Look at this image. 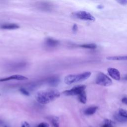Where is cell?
Wrapping results in <instances>:
<instances>
[{"mask_svg":"<svg viewBox=\"0 0 127 127\" xmlns=\"http://www.w3.org/2000/svg\"><path fill=\"white\" fill-rule=\"evenodd\" d=\"M60 96V93L56 89L40 91L35 95L36 101L42 104L49 103Z\"/></svg>","mask_w":127,"mask_h":127,"instance_id":"obj_1","label":"cell"},{"mask_svg":"<svg viewBox=\"0 0 127 127\" xmlns=\"http://www.w3.org/2000/svg\"><path fill=\"white\" fill-rule=\"evenodd\" d=\"M91 73L89 72H84L77 75H69L65 77V83L68 85L86 81L91 76Z\"/></svg>","mask_w":127,"mask_h":127,"instance_id":"obj_2","label":"cell"},{"mask_svg":"<svg viewBox=\"0 0 127 127\" xmlns=\"http://www.w3.org/2000/svg\"><path fill=\"white\" fill-rule=\"evenodd\" d=\"M95 82L98 85L104 86H108L112 84V80L102 73H99L98 74Z\"/></svg>","mask_w":127,"mask_h":127,"instance_id":"obj_3","label":"cell"},{"mask_svg":"<svg viewBox=\"0 0 127 127\" xmlns=\"http://www.w3.org/2000/svg\"><path fill=\"white\" fill-rule=\"evenodd\" d=\"M73 15L76 18L84 20L94 21L95 20V18L91 14L84 10H79L74 12L73 13Z\"/></svg>","mask_w":127,"mask_h":127,"instance_id":"obj_4","label":"cell"},{"mask_svg":"<svg viewBox=\"0 0 127 127\" xmlns=\"http://www.w3.org/2000/svg\"><path fill=\"white\" fill-rule=\"evenodd\" d=\"M86 88V86L84 85L78 86L73 87V88L65 91L63 92L64 94L67 96H73V95H78L84 91Z\"/></svg>","mask_w":127,"mask_h":127,"instance_id":"obj_5","label":"cell"},{"mask_svg":"<svg viewBox=\"0 0 127 127\" xmlns=\"http://www.w3.org/2000/svg\"><path fill=\"white\" fill-rule=\"evenodd\" d=\"M28 79V78L22 75H15L10 77H9L5 78H0V82H4L12 80H17V81H25Z\"/></svg>","mask_w":127,"mask_h":127,"instance_id":"obj_6","label":"cell"},{"mask_svg":"<svg viewBox=\"0 0 127 127\" xmlns=\"http://www.w3.org/2000/svg\"><path fill=\"white\" fill-rule=\"evenodd\" d=\"M108 73L110 77L116 81L121 79V74L120 72L116 68H108Z\"/></svg>","mask_w":127,"mask_h":127,"instance_id":"obj_7","label":"cell"},{"mask_svg":"<svg viewBox=\"0 0 127 127\" xmlns=\"http://www.w3.org/2000/svg\"><path fill=\"white\" fill-rule=\"evenodd\" d=\"M45 43L48 46L51 47H55L59 45L60 41L52 38H48L45 41Z\"/></svg>","mask_w":127,"mask_h":127,"instance_id":"obj_8","label":"cell"},{"mask_svg":"<svg viewBox=\"0 0 127 127\" xmlns=\"http://www.w3.org/2000/svg\"><path fill=\"white\" fill-rule=\"evenodd\" d=\"M1 28L3 29L14 30L19 28V26L15 23H5L1 25Z\"/></svg>","mask_w":127,"mask_h":127,"instance_id":"obj_9","label":"cell"},{"mask_svg":"<svg viewBox=\"0 0 127 127\" xmlns=\"http://www.w3.org/2000/svg\"><path fill=\"white\" fill-rule=\"evenodd\" d=\"M97 109V106L89 107L84 111V113L86 115H92L96 112Z\"/></svg>","mask_w":127,"mask_h":127,"instance_id":"obj_10","label":"cell"},{"mask_svg":"<svg viewBox=\"0 0 127 127\" xmlns=\"http://www.w3.org/2000/svg\"><path fill=\"white\" fill-rule=\"evenodd\" d=\"M59 82H60L59 78L56 77H52L48 80V82L50 85L53 86H57L58 84H59Z\"/></svg>","mask_w":127,"mask_h":127,"instance_id":"obj_11","label":"cell"},{"mask_svg":"<svg viewBox=\"0 0 127 127\" xmlns=\"http://www.w3.org/2000/svg\"><path fill=\"white\" fill-rule=\"evenodd\" d=\"M106 59L110 61H127V56L108 57Z\"/></svg>","mask_w":127,"mask_h":127,"instance_id":"obj_12","label":"cell"},{"mask_svg":"<svg viewBox=\"0 0 127 127\" xmlns=\"http://www.w3.org/2000/svg\"><path fill=\"white\" fill-rule=\"evenodd\" d=\"M78 99L79 102L82 104H86L87 101L86 94L85 91L78 95Z\"/></svg>","mask_w":127,"mask_h":127,"instance_id":"obj_13","label":"cell"},{"mask_svg":"<svg viewBox=\"0 0 127 127\" xmlns=\"http://www.w3.org/2000/svg\"><path fill=\"white\" fill-rule=\"evenodd\" d=\"M79 47L82 48L89 49H95L97 48V45L94 43H89V44H84L79 45Z\"/></svg>","mask_w":127,"mask_h":127,"instance_id":"obj_14","label":"cell"},{"mask_svg":"<svg viewBox=\"0 0 127 127\" xmlns=\"http://www.w3.org/2000/svg\"><path fill=\"white\" fill-rule=\"evenodd\" d=\"M102 127H115V123L110 120L106 119L104 120V124Z\"/></svg>","mask_w":127,"mask_h":127,"instance_id":"obj_15","label":"cell"},{"mask_svg":"<svg viewBox=\"0 0 127 127\" xmlns=\"http://www.w3.org/2000/svg\"><path fill=\"white\" fill-rule=\"evenodd\" d=\"M114 118L116 120L119 122H127V118H124L122 117V116H120L118 114V113H116L115 114Z\"/></svg>","mask_w":127,"mask_h":127,"instance_id":"obj_16","label":"cell"},{"mask_svg":"<svg viewBox=\"0 0 127 127\" xmlns=\"http://www.w3.org/2000/svg\"><path fill=\"white\" fill-rule=\"evenodd\" d=\"M52 127H59V121L57 117L52 118L51 120Z\"/></svg>","mask_w":127,"mask_h":127,"instance_id":"obj_17","label":"cell"},{"mask_svg":"<svg viewBox=\"0 0 127 127\" xmlns=\"http://www.w3.org/2000/svg\"><path fill=\"white\" fill-rule=\"evenodd\" d=\"M118 114L122 117L127 118V111L123 109H120L118 111Z\"/></svg>","mask_w":127,"mask_h":127,"instance_id":"obj_18","label":"cell"},{"mask_svg":"<svg viewBox=\"0 0 127 127\" xmlns=\"http://www.w3.org/2000/svg\"><path fill=\"white\" fill-rule=\"evenodd\" d=\"M19 91H20L21 93H23L24 95H26V96H29V93L28 92V91H27L24 88H21L19 89Z\"/></svg>","mask_w":127,"mask_h":127,"instance_id":"obj_19","label":"cell"},{"mask_svg":"<svg viewBox=\"0 0 127 127\" xmlns=\"http://www.w3.org/2000/svg\"><path fill=\"white\" fill-rule=\"evenodd\" d=\"M37 127H49V125L47 123H41L38 125Z\"/></svg>","mask_w":127,"mask_h":127,"instance_id":"obj_20","label":"cell"},{"mask_svg":"<svg viewBox=\"0 0 127 127\" xmlns=\"http://www.w3.org/2000/svg\"><path fill=\"white\" fill-rule=\"evenodd\" d=\"M117 2L123 6L127 5V0H119V1H117Z\"/></svg>","mask_w":127,"mask_h":127,"instance_id":"obj_21","label":"cell"},{"mask_svg":"<svg viewBox=\"0 0 127 127\" xmlns=\"http://www.w3.org/2000/svg\"><path fill=\"white\" fill-rule=\"evenodd\" d=\"M72 30H73V31L74 32H76L77 31L78 27H77V26L76 24H73V28H72Z\"/></svg>","mask_w":127,"mask_h":127,"instance_id":"obj_22","label":"cell"},{"mask_svg":"<svg viewBox=\"0 0 127 127\" xmlns=\"http://www.w3.org/2000/svg\"><path fill=\"white\" fill-rule=\"evenodd\" d=\"M22 127H30V125L27 122H25L24 124L22 125Z\"/></svg>","mask_w":127,"mask_h":127,"instance_id":"obj_23","label":"cell"},{"mask_svg":"<svg viewBox=\"0 0 127 127\" xmlns=\"http://www.w3.org/2000/svg\"><path fill=\"white\" fill-rule=\"evenodd\" d=\"M122 101L124 104L127 105V97H124L122 99Z\"/></svg>","mask_w":127,"mask_h":127,"instance_id":"obj_24","label":"cell"},{"mask_svg":"<svg viewBox=\"0 0 127 127\" xmlns=\"http://www.w3.org/2000/svg\"><path fill=\"white\" fill-rule=\"evenodd\" d=\"M103 5H98V6H97V9H102L103 8Z\"/></svg>","mask_w":127,"mask_h":127,"instance_id":"obj_25","label":"cell"},{"mask_svg":"<svg viewBox=\"0 0 127 127\" xmlns=\"http://www.w3.org/2000/svg\"><path fill=\"white\" fill-rule=\"evenodd\" d=\"M124 79H125V80H126V81H127V75H126V76L124 77Z\"/></svg>","mask_w":127,"mask_h":127,"instance_id":"obj_26","label":"cell"},{"mask_svg":"<svg viewBox=\"0 0 127 127\" xmlns=\"http://www.w3.org/2000/svg\"><path fill=\"white\" fill-rule=\"evenodd\" d=\"M2 124H3V121L1 120H0V125H2Z\"/></svg>","mask_w":127,"mask_h":127,"instance_id":"obj_27","label":"cell"},{"mask_svg":"<svg viewBox=\"0 0 127 127\" xmlns=\"http://www.w3.org/2000/svg\"><path fill=\"white\" fill-rule=\"evenodd\" d=\"M4 127H7V126H5Z\"/></svg>","mask_w":127,"mask_h":127,"instance_id":"obj_28","label":"cell"},{"mask_svg":"<svg viewBox=\"0 0 127 127\" xmlns=\"http://www.w3.org/2000/svg\"><path fill=\"white\" fill-rule=\"evenodd\" d=\"M0 95H1V94H0Z\"/></svg>","mask_w":127,"mask_h":127,"instance_id":"obj_29","label":"cell"}]
</instances>
